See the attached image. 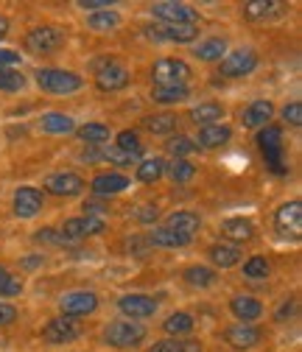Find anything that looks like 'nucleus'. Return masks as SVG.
Here are the masks:
<instances>
[{
  "instance_id": "28",
  "label": "nucleus",
  "mask_w": 302,
  "mask_h": 352,
  "mask_svg": "<svg viewBox=\"0 0 302 352\" xmlns=\"http://www.w3.org/2000/svg\"><path fill=\"white\" fill-rule=\"evenodd\" d=\"M149 243L162 246V249H180V246H188V243H191V238L177 235L174 230H168V227H157V230H151Z\"/></svg>"
},
{
  "instance_id": "40",
  "label": "nucleus",
  "mask_w": 302,
  "mask_h": 352,
  "mask_svg": "<svg viewBox=\"0 0 302 352\" xmlns=\"http://www.w3.org/2000/svg\"><path fill=\"white\" fill-rule=\"evenodd\" d=\"M165 170H168V176L174 182H188V179H193V173H196L193 162H188V160H174L171 165H165Z\"/></svg>"
},
{
  "instance_id": "26",
  "label": "nucleus",
  "mask_w": 302,
  "mask_h": 352,
  "mask_svg": "<svg viewBox=\"0 0 302 352\" xmlns=\"http://www.w3.org/2000/svg\"><path fill=\"white\" fill-rule=\"evenodd\" d=\"M222 232H224L230 241H235V243H244V241H252V235H255V227H252V221H249V218H227V221L222 224Z\"/></svg>"
},
{
  "instance_id": "39",
  "label": "nucleus",
  "mask_w": 302,
  "mask_h": 352,
  "mask_svg": "<svg viewBox=\"0 0 302 352\" xmlns=\"http://www.w3.org/2000/svg\"><path fill=\"white\" fill-rule=\"evenodd\" d=\"M244 274L249 277V280H266L269 277V260L266 257H249L246 263H244Z\"/></svg>"
},
{
  "instance_id": "20",
  "label": "nucleus",
  "mask_w": 302,
  "mask_h": 352,
  "mask_svg": "<svg viewBox=\"0 0 302 352\" xmlns=\"http://www.w3.org/2000/svg\"><path fill=\"white\" fill-rule=\"evenodd\" d=\"M230 311L235 314V319L238 322H255V319H261V314H263V305L257 302L255 296H233V302H230Z\"/></svg>"
},
{
  "instance_id": "41",
  "label": "nucleus",
  "mask_w": 302,
  "mask_h": 352,
  "mask_svg": "<svg viewBox=\"0 0 302 352\" xmlns=\"http://www.w3.org/2000/svg\"><path fill=\"white\" fill-rule=\"evenodd\" d=\"M25 87V78H23V73H17V70H9V67H3L0 70V90L3 93H20Z\"/></svg>"
},
{
  "instance_id": "42",
  "label": "nucleus",
  "mask_w": 302,
  "mask_h": 352,
  "mask_svg": "<svg viewBox=\"0 0 302 352\" xmlns=\"http://www.w3.org/2000/svg\"><path fill=\"white\" fill-rule=\"evenodd\" d=\"M20 291H23V283L6 266H0V296H17Z\"/></svg>"
},
{
  "instance_id": "24",
  "label": "nucleus",
  "mask_w": 302,
  "mask_h": 352,
  "mask_svg": "<svg viewBox=\"0 0 302 352\" xmlns=\"http://www.w3.org/2000/svg\"><path fill=\"white\" fill-rule=\"evenodd\" d=\"M230 138H233V131H230V126H224V123H210V126H202V131H199V143H202L204 148H219V146H224Z\"/></svg>"
},
{
  "instance_id": "13",
  "label": "nucleus",
  "mask_w": 302,
  "mask_h": 352,
  "mask_svg": "<svg viewBox=\"0 0 302 352\" xmlns=\"http://www.w3.org/2000/svg\"><path fill=\"white\" fill-rule=\"evenodd\" d=\"M120 314H126L129 319H149L157 314V302L146 294H126L118 299Z\"/></svg>"
},
{
  "instance_id": "31",
  "label": "nucleus",
  "mask_w": 302,
  "mask_h": 352,
  "mask_svg": "<svg viewBox=\"0 0 302 352\" xmlns=\"http://www.w3.org/2000/svg\"><path fill=\"white\" fill-rule=\"evenodd\" d=\"M115 148H120L123 154H129V157H140L143 154V143H140V138H138V131H132V129H126V131H120V135L115 138Z\"/></svg>"
},
{
  "instance_id": "7",
  "label": "nucleus",
  "mask_w": 302,
  "mask_h": 352,
  "mask_svg": "<svg viewBox=\"0 0 302 352\" xmlns=\"http://www.w3.org/2000/svg\"><path fill=\"white\" fill-rule=\"evenodd\" d=\"M107 230L104 218H93V215H81V218H67L62 224V241H81V238H90V235H101Z\"/></svg>"
},
{
  "instance_id": "51",
  "label": "nucleus",
  "mask_w": 302,
  "mask_h": 352,
  "mask_svg": "<svg viewBox=\"0 0 302 352\" xmlns=\"http://www.w3.org/2000/svg\"><path fill=\"white\" fill-rule=\"evenodd\" d=\"M78 6H81V9H109L107 0H81Z\"/></svg>"
},
{
  "instance_id": "16",
  "label": "nucleus",
  "mask_w": 302,
  "mask_h": 352,
  "mask_svg": "<svg viewBox=\"0 0 302 352\" xmlns=\"http://www.w3.org/2000/svg\"><path fill=\"white\" fill-rule=\"evenodd\" d=\"M165 227H168V230H174L177 235H185V238L193 241V235H196L199 227H202V218H199L196 212H191V210H177V212H171V215H168Z\"/></svg>"
},
{
  "instance_id": "19",
  "label": "nucleus",
  "mask_w": 302,
  "mask_h": 352,
  "mask_svg": "<svg viewBox=\"0 0 302 352\" xmlns=\"http://www.w3.org/2000/svg\"><path fill=\"white\" fill-rule=\"evenodd\" d=\"M272 115H274L272 101H252V104L241 112V120H244L246 129H261V126H266V123L272 120Z\"/></svg>"
},
{
  "instance_id": "38",
  "label": "nucleus",
  "mask_w": 302,
  "mask_h": 352,
  "mask_svg": "<svg viewBox=\"0 0 302 352\" xmlns=\"http://www.w3.org/2000/svg\"><path fill=\"white\" fill-rule=\"evenodd\" d=\"M151 352H202L199 341H180V338H171V341H157L151 346Z\"/></svg>"
},
{
  "instance_id": "43",
  "label": "nucleus",
  "mask_w": 302,
  "mask_h": 352,
  "mask_svg": "<svg viewBox=\"0 0 302 352\" xmlns=\"http://www.w3.org/2000/svg\"><path fill=\"white\" fill-rule=\"evenodd\" d=\"M168 151L174 154L177 160H182V157H188L191 151H196V143H193L191 138H185V135H177V138L168 140Z\"/></svg>"
},
{
  "instance_id": "12",
  "label": "nucleus",
  "mask_w": 302,
  "mask_h": 352,
  "mask_svg": "<svg viewBox=\"0 0 302 352\" xmlns=\"http://www.w3.org/2000/svg\"><path fill=\"white\" fill-rule=\"evenodd\" d=\"M42 336H45V341H51V344H70L81 336V324H78V319L59 316V319H51L45 324Z\"/></svg>"
},
{
  "instance_id": "27",
  "label": "nucleus",
  "mask_w": 302,
  "mask_h": 352,
  "mask_svg": "<svg viewBox=\"0 0 302 352\" xmlns=\"http://www.w3.org/2000/svg\"><path fill=\"white\" fill-rule=\"evenodd\" d=\"M224 118V107L215 104V101H204L199 107L191 109V120L193 123H202V126H210V123H219Z\"/></svg>"
},
{
  "instance_id": "29",
  "label": "nucleus",
  "mask_w": 302,
  "mask_h": 352,
  "mask_svg": "<svg viewBox=\"0 0 302 352\" xmlns=\"http://www.w3.org/2000/svg\"><path fill=\"white\" fill-rule=\"evenodd\" d=\"M196 56L202 62H222L227 56V42L224 39H204L202 45H196Z\"/></svg>"
},
{
  "instance_id": "11",
  "label": "nucleus",
  "mask_w": 302,
  "mask_h": 352,
  "mask_svg": "<svg viewBox=\"0 0 302 352\" xmlns=\"http://www.w3.org/2000/svg\"><path fill=\"white\" fill-rule=\"evenodd\" d=\"M255 67H257V54L255 51H235V54H227L222 59L219 73L224 78H241V76H249Z\"/></svg>"
},
{
  "instance_id": "15",
  "label": "nucleus",
  "mask_w": 302,
  "mask_h": 352,
  "mask_svg": "<svg viewBox=\"0 0 302 352\" xmlns=\"http://www.w3.org/2000/svg\"><path fill=\"white\" fill-rule=\"evenodd\" d=\"M42 210V190L36 188H17L14 193V215L17 218H34Z\"/></svg>"
},
{
  "instance_id": "14",
  "label": "nucleus",
  "mask_w": 302,
  "mask_h": 352,
  "mask_svg": "<svg viewBox=\"0 0 302 352\" xmlns=\"http://www.w3.org/2000/svg\"><path fill=\"white\" fill-rule=\"evenodd\" d=\"M224 338H227V344H230L233 349H252V346L261 344V330H257L255 324L241 322V324L227 327V330H224Z\"/></svg>"
},
{
  "instance_id": "4",
  "label": "nucleus",
  "mask_w": 302,
  "mask_h": 352,
  "mask_svg": "<svg viewBox=\"0 0 302 352\" xmlns=\"http://www.w3.org/2000/svg\"><path fill=\"white\" fill-rule=\"evenodd\" d=\"M65 45V31L56 25H42L25 34V48L31 54H54Z\"/></svg>"
},
{
  "instance_id": "10",
  "label": "nucleus",
  "mask_w": 302,
  "mask_h": 352,
  "mask_svg": "<svg viewBox=\"0 0 302 352\" xmlns=\"http://www.w3.org/2000/svg\"><path fill=\"white\" fill-rule=\"evenodd\" d=\"M59 307H62V316H70V319H78V316H87L98 307V296L93 291H70L59 299Z\"/></svg>"
},
{
  "instance_id": "44",
  "label": "nucleus",
  "mask_w": 302,
  "mask_h": 352,
  "mask_svg": "<svg viewBox=\"0 0 302 352\" xmlns=\"http://www.w3.org/2000/svg\"><path fill=\"white\" fill-rule=\"evenodd\" d=\"M283 120H285L288 126H302V104H299V101L288 104V107L283 109Z\"/></svg>"
},
{
  "instance_id": "47",
  "label": "nucleus",
  "mask_w": 302,
  "mask_h": 352,
  "mask_svg": "<svg viewBox=\"0 0 302 352\" xmlns=\"http://www.w3.org/2000/svg\"><path fill=\"white\" fill-rule=\"evenodd\" d=\"M104 157H107V160H112V162H118V165H129V162L135 160V157L123 154V151H120V148H115V146H112V148H107V151H104Z\"/></svg>"
},
{
  "instance_id": "17",
  "label": "nucleus",
  "mask_w": 302,
  "mask_h": 352,
  "mask_svg": "<svg viewBox=\"0 0 302 352\" xmlns=\"http://www.w3.org/2000/svg\"><path fill=\"white\" fill-rule=\"evenodd\" d=\"M151 39H165V42H193L199 34V25H157L146 28Z\"/></svg>"
},
{
  "instance_id": "21",
  "label": "nucleus",
  "mask_w": 302,
  "mask_h": 352,
  "mask_svg": "<svg viewBox=\"0 0 302 352\" xmlns=\"http://www.w3.org/2000/svg\"><path fill=\"white\" fill-rule=\"evenodd\" d=\"M90 188H93L96 196H115V193L129 188V179L123 173H101V176H96V179H93Z\"/></svg>"
},
{
  "instance_id": "2",
  "label": "nucleus",
  "mask_w": 302,
  "mask_h": 352,
  "mask_svg": "<svg viewBox=\"0 0 302 352\" xmlns=\"http://www.w3.org/2000/svg\"><path fill=\"white\" fill-rule=\"evenodd\" d=\"M191 76H193V70L182 59H160L151 67L154 87H188Z\"/></svg>"
},
{
  "instance_id": "36",
  "label": "nucleus",
  "mask_w": 302,
  "mask_h": 352,
  "mask_svg": "<svg viewBox=\"0 0 302 352\" xmlns=\"http://www.w3.org/2000/svg\"><path fill=\"white\" fill-rule=\"evenodd\" d=\"M143 123H146V129L151 131V135H168V131H174V129H177V115L162 112V115H151V118H146Z\"/></svg>"
},
{
  "instance_id": "23",
  "label": "nucleus",
  "mask_w": 302,
  "mask_h": 352,
  "mask_svg": "<svg viewBox=\"0 0 302 352\" xmlns=\"http://www.w3.org/2000/svg\"><path fill=\"white\" fill-rule=\"evenodd\" d=\"M39 129L48 131V135H70V131H76V123L62 112H45L39 118Z\"/></svg>"
},
{
  "instance_id": "32",
  "label": "nucleus",
  "mask_w": 302,
  "mask_h": 352,
  "mask_svg": "<svg viewBox=\"0 0 302 352\" xmlns=\"http://www.w3.org/2000/svg\"><path fill=\"white\" fill-rule=\"evenodd\" d=\"M162 173H165V162H162L160 157H149V160H143L140 168H138V179L146 182V185H154Z\"/></svg>"
},
{
  "instance_id": "25",
  "label": "nucleus",
  "mask_w": 302,
  "mask_h": 352,
  "mask_svg": "<svg viewBox=\"0 0 302 352\" xmlns=\"http://www.w3.org/2000/svg\"><path fill=\"white\" fill-rule=\"evenodd\" d=\"M210 260L219 269H233L241 263V249L230 246V243H215V246H210Z\"/></svg>"
},
{
  "instance_id": "1",
  "label": "nucleus",
  "mask_w": 302,
  "mask_h": 352,
  "mask_svg": "<svg viewBox=\"0 0 302 352\" xmlns=\"http://www.w3.org/2000/svg\"><path fill=\"white\" fill-rule=\"evenodd\" d=\"M36 84L39 90L54 93V96H70L78 93L84 87V78L73 70H56V67H45V70H36Z\"/></svg>"
},
{
  "instance_id": "8",
  "label": "nucleus",
  "mask_w": 302,
  "mask_h": 352,
  "mask_svg": "<svg viewBox=\"0 0 302 352\" xmlns=\"http://www.w3.org/2000/svg\"><path fill=\"white\" fill-rule=\"evenodd\" d=\"M129 70L120 65V62H115V59H107L101 67H98V73H96V87L101 93H118V90H123V87L129 84Z\"/></svg>"
},
{
  "instance_id": "52",
  "label": "nucleus",
  "mask_w": 302,
  "mask_h": 352,
  "mask_svg": "<svg viewBox=\"0 0 302 352\" xmlns=\"http://www.w3.org/2000/svg\"><path fill=\"white\" fill-rule=\"evenodd\" d=\"M6 34H9V20H6L3 14H0V39H3Z\"/></svg>"
},
{
  "instance_id": "3",
  "label": "nucleus",
  "mask_w": 302,
  "mask_h": 352,
  "mask_svg": "<svg viewBox=\"0 0 302 352\" xmlns=\"http://www.w3.org/2000/svg\"><path fill=\"white\" fill-rule=\"evenodd\" d=\"M257 146H261L266 165L272 173H285V160H283V129L280 126H263V131L257 135Z\"/></svg>"
},
{
  "instance_id": "18",
  "label": "nucleus",
  "mask_w": 302,
  "mask_h": 352,
  "mask_svg": "<svg viewBox=\"0 0 302 352\" xmlns=\"http://www.w3.org/2000/svg\"><path fill=\"white\" fill-rule=\"evenodd\" d=\"M84 188L87 185H84V179L78 173H56L48 179V190L54 196H78Z\"/></svg>"
},
{
  "instance_id": "49",
  "label": "nucleus",
  "mask_w": 302,
  "mask_h": 352,
  "mask_svg": "<svg viewBox=\"0 0 302 352\" xmlns=\"http://www.w3.org/2000/svg\"><path fill=\"white\" fill-rule=\"evenodd\" d=\"M17 62H20V56L14 51H0V70L9 67V65H17Z\"/></svg>"
},
{
  "instance_id": "48",
  "label": "nucleus",
  "mask_w": 302,
  "mask_h": 352,
  "mask_svg": "<svg viewBox=\"0 0 302 352\" xmlns=\"http://www.w3.org/2000/svg\"><path fill=\"white\" fill-rule=\"evenodd\" d=\"M84 212L93 215V218H98L101 212H107V204H104V201H84Z\"/></svg>"
},
{
  "instance_id": "5",
  "label": "nucleus",
  "mask_w": 302,
  "mask_h": 352,
  "mask_svg": "<svg viewBox=\"0 0 302 352\" xmlns=\"http://www.w3.org/2000/svg\"><path fill=\"white\" fill-rule=\"evenodd\" d=\"M104 338L118 349H129V346H138L146 338V327L135 322H109L104 330Z\"/></svg>"
},
{
  "instance_id": "9",
  "label": "nucleus",
  "mask_w": 302,
  "mask_h": 352,
  "mask_svg": "<svg viewBox=\"0 0 302 352\" xmlns=\"http://www.w3.org/2000/svg\"><path fill=\"white\" fill-rule=\"evenodd\" d=\"M274 227H277V232H280L283 238L299 241V235H302V204H299V201L283 204V207L277 210V215H274Z\"/></svg>"
},
{
  "instance_id": "45",
  "label": "nucleus",
  "mask_w": 302,
  "mask_h": 352,
  "mask_svg": "<svg viewBox=\"0 0 302 352\" xmlns=\"http://www.w3.org/2000/svg\"><path fill=\"white\" fill-rule=\"evenodd\" d=\"M36 241H39V243H51V246H62V243H65L56 230H39V232H36Z\"/></svg>"
},
{
  "instance_id": "46",
  "label": "nucleus",
  "mask_w": 302,
  "mask_h": 352,
  "mask_svg": "<svg viewBox=\"0 0 302 352\" xmlns=\"http://www.w3.org/2000/svg\"><path fill=\"white\" fill-rule=\"evenodd\" d=\"M14 319H17V307H12V305H6V302H0V327H9Z\"/></svg>"
},
{
  "instance_id": "30",
  "label": "nucleus",
  "mask_w": 302,
  "mask_h": 352,
  "mask_svg": "<svg viewBox=\"0 0 302 352\" xmlns=\"http://www.w3.org/2000/svg\"><path fill=\"white\" fill-rule=\"evenodd\" d=\"M191 96V90L188 87H154L151 90V98H154V104H180V101H185Z\"/></svg>"
},
{
  "instance_id": "37",
  "label": "nucleus",
  "mask_w": 302,
  "mask_h": 352,
  "mask_svg": "<svg viewBox=\"0 0 302 352\" xmlns=\"http://www.w3.org/2000/svg\"><path fill=\"white\" fill-rule=\"evenodd\" d=\"M87 25H90L93 31H112V28H118V25H120V14H118V12H109V9H104V12L90 14V17H87Z\"/></svg>"
},
{
  "instance_id": "22",
  "label": "nucleus",
  "mask_w": 302,
  "mask_h": 352,
  "mask_svg": "<svg viewBox=\"0 0 302 352\" xmlns=\"http://www.w3.org/2000/svg\"><path fill=\"white\" fill-rule=\"evenodd\" d=\"M283 12V3H274V0H255V3L244 6V17L252 23H261V20H272Z\"/></svg>"
},
{
  "instance_id": "50",
  "label": "nucleus",
  "mask_w": 302,
  "mask_h": 352,
  "mask_svg": "<svg viewBox=\"0 0 302 352\" xmlns=\"http://www.w3.org/2000/svg\"><path fill=\"white\" fill-rule=\"evenodd\" d=\"M157 215H160V210H157V207H143L138 218H140V221H146V224H149V221H157Z\"/></svg>"
},
{
  "instance_id": "34",
  "label": "nucleus",
  "mask_w": 302,
  "mask_h": 352,
  "mask_svg": "<svg viewBox=\"0 0 302 352\" xmlns=\"http://www.w3.org/2000/svg\"><path fill=\"white\" fill-rule=\"evenodd\" d=\"M182 277H185V283L193 285V288H210V285L215 283V272L207 269V266H191V269H185Z\"/></svg>"
},
{
  "instance_id": "35",
  "label": "nucleus",
  "mask_w": 302,
  "mask_h": 352,
  "mask_svg": "<svg viewBox=\"0 0 302 352\" xmlns=\"http://www.w3.org/2000/svg\"><path fill=\"white\" fill-rule=\"evenodd\" d=\"M78 138H81L84 143L101 146V143H107V140H109V129H107L104 123H84V126L78 129Z\"/></svg>"
},
{
  "instance_id": "6",
  "label": "nucleus",
  "mask_w": 302,
  "mask_h": 352,
  "mask_svg": "<svg viewBox=\"0 0 302 352\" xmlns=\"http://www.w3.org/2000/svg\"><path fill=\"white\" fill-rule=\"evenodd\" d=\"M151 14L162 23V25H196L199 12H193L185 3H171V0H162V3L151 6Z\"/></svg>"
},
{
  "instance_id": "33",
  "label": "nucleus",
  "mask_w": 302,
  "mask_h": 352,
  "mask_svg": "<svg viewBox=\"0 0 302 352\" xmlns=\"http://www.w3.org/2000/svg\"><path fill=\"white\" fill-rule=\"evenodd\" d=\"M162 327H165L168 336H174V338L188 336V333L193 330V316H191V314H171Z\"/></svg>"
}]
</instances>
